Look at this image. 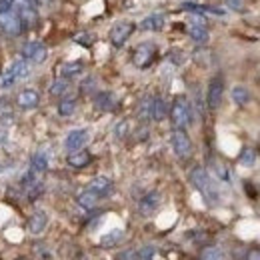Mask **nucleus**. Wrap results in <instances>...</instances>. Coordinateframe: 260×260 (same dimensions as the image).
Instances as JSON below:
<instances>
[{
  "instance_id": "46",
  "label": "nucleus",
  "mask_w": 260,
  "mask_h": 260,
  "mask_svg": "<svg viewBox=\"0 0 260 260\" xmlns=\"http://www.w3.org/2000/svg\"><path fill=\"white\" fill-rule=\"evenodd\" d=\"M30 2H34V0H30Z\"/></svg>"
},
{
  "instance_id": "36",
  "label": "nucleus",
  "mask_w": 260,
  "mask_h": 260,
  "mask_svg": "<svg viewBox=\"0 0 260 260\" xmlns=\"http://www.w3.org/2000/svg\"><path fill=\"white\" fill-rule=\"evenodd\" d=\"M94 86H96V80L94 78H88V80L82 82V92H92Z\"/></svg>"
},
{
  "instance_id": "40",
  "label": "nucleus",
  "mask_w": 260,
  "mask_h": 260,
  "mask_svg": "<svg viewBox=\"0 0 260 260\" xmlns=\"http://www.w3.org/2000/svg\"><path fill=\"white\" fill-rule=\"evenodd\" d=\"M246 260H260V250H250L246 254Z\"/></svg>"
},
{
  "instance_id": "11",
  "label": "nucleus",
  "mask_w": 260,
  "mask_h": 260,
  "mask_svg": "<svg viewBox=\"0 0 260 260\" xmlns=\"http://www.w3.org/2000/svg\"><path fill=\"white\" fill-rule=\"evenodd\" d=\"M86 188L92 190L100 200H102V198H108V196L114 192V184H112V180L106 178V176H96V178H92Z\"/></svg>"
},
{
  "instance_id": "29",
  "label": "nucleus",
  "mask_w": 260,
  "mask_h": 260,
  "mask_svg": "<svg viewBox=\"0 0 260 260\" xmlns=\"http://www.w3.org/2000/svg\"><path fill=\"white\" fill-rule=\"evenodd\" d=\"M74 110H76V98H64L58 104V114L60 116H72Z\"/></svg>"
},
{
  "instance_id": "25",
  "label": "nucleus",
  "mask_w": 260,
  "mask_h": 260,
  "mask_svg": "<svg viewBox=\"0 0 260 260\" xmlns=\"http://www.w3.org/2000/svg\"><path fill=\"white\" fill-rule=\"evenodd\" d=\"M258 160V154H256V150L254 148H242V152H240V156H238V162L242 164V166H246V168H252L254 164Z\"/></svg>"
},
{
  "instance_id": "44",
  "label": "nucleus",
  "mask_w": 260,
  "mask_h": 260,
  "mask_svg": "<svg viewBox=\"0 0 260 260\" xmlns=\"http://www.w3.org/2000/svg\"><path fill=\"white\" fill-rule=\"evenodd\" d=\"M4 102H6V98H2V96H0V110L4 108Z\"/></svg>"
},
{
  "instance_id": "17",
  "label": "nucleus",
  "mask_w": 260,
  "mask_h": 260,
  "mask_svg": "<svg viewBox=\"0 0 260 260\" xmlns=\"http://www.w3.org/2000/svg\"><path fill=\"white\" fill-rule=\"evenodd\" d=\"M166 114H168V104H166V100L162 96H154L152 98V108H150V118L152 120H156V122H160L166 118Z\"/></svg>"
},
{
  "instance_id": "22",
  "label": "nucleus",
  "mask_w": 260,
  "mask_h": 260,
  "mask_svg": "<svg viewBox=\"0 0 260 260\" xmlns=\"http://www.w3.org/2000/svg\"><path fill=\"white\" fill-rule=\"evenodd\" d=\"M76 200H78V204H80L82 208H86V210H92L98 202H100V198H98L92 190H88V188H86V190H82Z\"/></svg>"
},
{
  "instance_id": "41",
  "label": "nucleus",
  "mask_w": 260,
  "mask_h": 260,
  "mask_svg": "<svg viewBox=\"0 0 260 260\" xmlns=\"http://www.w3.org/2000/svg\"><path fill=\"white\" fill-rule=\"evenodd\" d=\"M118 260H134V252H132V250H126V252H122V254L118 256Z\"/></svg>"
},
{
  "instance_id": "35",
  "label": "nucleus",
  "mask_w": 260,
  "mask_h": 260,
  "mask_svg": "<svg viewBox=\"0 0 260 260\" xmlns=\"http://www.w3.org/2000/svg\"><path fill=\"white\" fill-rule=\"evenodd\" d=\"M128 122L126 120H120L118 124H116V128H114V134L118 136V138H124L126 134H128Z\"/></svg>"
},
{
  "instance_id": "13",
  "label": "nucleus",
  "mask_w": 260,
  "mask_h": 260,
  "mask_svg": "<svg viewBox=\"0 0 260 260\" xmlns=\"http://www.w3.org/2000/svg\"><path fill=\"white\" fill-rule=\"evenodd\" d=\"M116 104H118L116 96H114L112 92H108V90H102V92H96V94H94V106H96L98 110H102V112L114 110Z\"/></svg>"
},
{
  "instance_id": "37",
  "label": "nucleus",
  "mask_w": 260,
  "mask_h": 260,
  "mask_svg": "<svg viewBox=\"0 0 260 260\" xmlns=\"http://www.w3.org/2000/svg\"><path fill=\"white\" fill-rule=\"evenodd\" d=\"M226 6L232 10H242L244 6V0H226Z\"/></svg>"
},
{
  "instance_id": "33",
  "label": "nucleus",
  "mask_w": 260,
  "mask_h": 260,
  "mask_svg": "<svg viewBox=\"0 0 260 260\" xmlns=\"http://www.w3.org/2000/svg\"><path fill=\"white\" fill-rule=\"evenodd\" d=\"M36 182H38V180H36V172H34L32 168H30V170H28V172H26V174L20 178V184H22L24 188H30V186H32V184H36Z\"/></svg>"
},
{
  "instance_id": "31",
  "label": "nucleus",
  "mask_w": 260,
  "mask_h": 260,
  "mask_svg": "<svg viewBox=\"0 0 260 260\" xmlns=\"http://www.w3.org/2000/svg\"><path fill=\"white\" fill-rule=\"evenodd\" d=\"M154 254H156V248L146 244V246H142L140 250L134 252V260H154Z\"/></svg>"
},
{
  "instance_id": "4",
  "label": "nucleus",
  "mask_w": 260,
  "mask_h": 260,
  "mask_svg": "<svg viewBox=\"0 0 260 260\" xmlns=\"http://www.w3.org/2000/svg\"><path fill=\"white\" fill-rule=\"evenodd\" d=\"M28 74V64L24 62V60H16V62H12V64L6 68V72L2 74V78H0V88H10V86H14L20 78H24Z\"/></svg>"
},
{
  "instance_id": "6",
  "label": "nucleus",
  "mask_w": 260,
  "mask_h": 260,
  "mask_svg": "<svg viewBox=\"0 0 260 260\" xmlns=\"http://www.w3.org/2000/svg\"><path fill=\"white\" fill-rule=\"evenodd\" d=\"M222 94H224V80H222V76H214L208 82V90H206V104L210 110H216L220 106Z\"/></svg>"
},
{
  "instance_id": "9",
  "label": "nucleus",
  "mask_w": 260,
  "mask_h": 260,
  "mask_svg": "<svg viewBox=\"0 0 260 260\" xmlns=\"http://www.w3.org/2000/svg\"><path fill=\"white\" fill-rule=\"evenodd\" d=\"M134 32V24L132 22H118V24H114L112 26V30H110V42L116 46V48H120L126 40L130 38V34Z\"/></svg>"
},
{
  "instance_id": "38",
  "label": "nucleus",
  "mask_w": 260,
  "mask_h": 260,
  "mask_svg": "<svg viewBox=\"0 0 260 260\" xmlns=\"http://www.w3.org/2000/svg\"><path fill=\"white\" fill-rule=\"evenodd\" d=\"M168 56H170V60H172L174 64H182V62H184V58H178V56H180V52H178V50H172Z\"/></svg>"
},
{
  "instance_id": "1",
  "label": "nucleus",
  "mask_w": 260,
  "mask_h": 260,
  "mask_svg": "<svg viewBox=\"0 0 260 260\" xmlns=\"http://www.w3.org/2000/svg\"><path fill=\"white\" fill-rule=\"evenodd\" d=\"M190 182L194 184V188L202 194V198L208 202V204H216L218 202V190H216V184L212 182L210 174L206 168L202 166H194L190 170Z\"/></svg>"
},
{
  "instance_id": "8",
  "label": "nucleus",
  "mask_w": 260,
  "mask_h": 260,
  "mask_svg": "<svg viewBox=\"0 0 260 260\" xmlns=\"http://www.w3.org/2000/svg\"><path fill=\"white\" fill-rule=\"evenodd\" d=\"M88 140H90L88 130L76 128V130H72V132H68V136H66V140H64V148L68 150V152L82 150V148L86 146V142H88Z\"/></svg>"
},
{
  "instance_id": "47",
  "label": "nucleus",
  "mask_w": 260,
  "mask_h": 260,
  "mask_svg": "<svg viewBox=\"0 0 260 260\" xmlns=\"http://www.w3.org/2000/svg\"><path fill=\"white\" fill-rule=\"evenodd\" d=\"M84 260H86V258H84Z\"/></svg>"
},
{
  "instance_id": "2",
  "label": "nucleus",
  "mask_w": 260,
  "mask_h": 260,
  "mask_svg": "<svg viewBox=\"0 0 260 260\" xmlns=\"http://www.w3.org/2000/svg\"><path fill=\"white\" fill-rule=\"evenodd\" d=\"M170 122L174 128H186L190 124V106L184 96H176L170 106Z\"/></svg>"
},
{
  "instance_id": "7",
  "label": "nucleus",
  "mask_w": 260,
  "mask_h": 260,
  "mask_svg": "<svg viewBox=\"0 0 260 260\" xmlns=\"http://www.w3.org/2000/svg\"><path fill=\"white\" fill-rule=\"evenodd\" d=\"M22 56L24 60H32V62H44L48 56V48L40 42V40H28L22 46Z\"/></svg>"
},
{
  "instance_id": "39",
  "label": "nucleus",
  "mask_w": 260,
  "mask_h": 260,
  "mask_svg": "<svg viewBox=\"0 0 260 260\" xmlns=\"http://www.w3.org/2000/svg\"><path fill=\"white\" fill-rule=\"evenodd\" d=\"M10 8H12L10 0H0V12H6V10H10Z\"/></svg>"
},
{
  "instance_id": "16",
  "label": "nucleus",
  "mask_w": 260,
  "mask_h": 260,
  "mask_svg": "<svg viewBox=\"0 0 260 260\" xmlns=\"http://www.w3.org/2000/svg\"><path fill=\"white\" fill-rule=\"evenodd\" d=\"M66 162H68V166H72V168H84V166H88V164L92 162V154L82 148V150L70 152L68 158H66Z\"/></svg>"
},
{
  "instance_id": "15",
  "label": "nucleus",
  "mask_w": 260,
  "mask_h": 260,
  "mask_svg": "<svg viewBox=\"0 0 260 260\" xmlns=\"http://www.w3.org/2000/svg\"><path fill=\"white\" fill-rule=\"evenodd\" d=\"M46 226H48V214H46L44 210H36L32 216L28 218V230H30L32 234L44 232Z\"/></svg>"
},
{
  "instance_id": "43",
  "label": "nucleus",
  "mask_w": 260,
  "mask_h": 260,
  "mask_svg": "<svg viewBox=\"0 0 260 260\" xmlns=\"http://www.w3.org/2000/svg\"><path fill=\"white\" fill-rule=\"evenodd\" d=\"M6 138H8L6 130H0V144H4V142H6Z\"/></svg>"
},
{
  "instance_id": "28",
  "label": "nucleus",
  "mask_w": 260,
  "mask_h": 260,
  "mask_svg": "<svg viewBox=\"0 0 260 260\" xmlns=\"http://www.w3.org/2000/svg\"><path fill=\"white\" fill-rule=\"evenodd\" d=\"M32 168L34 172H44L46 168H48V156H46V152H36L32 156Z\"/></svg>"
},
{
  "instance_id": "20",
  "label": "nucleus",
  "mask_w": 260,
  "mask_h": 260,
  "mask_svg": "<svg viewBox=\"0 0 260 260\" xmlns=\"http://www.w3.org/2000/svg\"><path fill=\"white\" fill-rule=\"evenodd\" d=\"M182 8L196 12V14H216V16H224V10L220 8H212V6H202V4H196V2H184Z\"/></svg>"
},
{
  "instance_id": "27",
  "label": "nucleus",
  "mask_w": 260,
  "mask_h": 260,
  "mask_svg": "<svg viewBox=\"0 0 260 260\" xmlns=\"http://www.w3.org/2000/svg\"><path fill=\"white\" fill-rule=\"evenodd\" d=\"M200 260H224V252L218 246H206L200 252Z\"/></svg>"
},
{
  "instance_id": "14",
  "label": "nucleus",
  "mask_w": 260,
  "mask_h": 260,
  "mask_svg": "<svg viewBox=\"0 0 260 260\" xmlns=\"http://www.w3.org/2000/svg\"><path fill=\"white\" fill-rule=\"evenodd\" d=\"M16 104L22 108V110H30V108H36L40 104V94L32 90V88H26L22 90L18 96H16Z\"/></svg>"
},
{
  "instance_id": "32",
  "label": "nucleus",
  "mask_w": 260,
  "mask_h": 260,
  "mask_svg": "<svg viewBox=\"0 0 260 260\" xmlns=\"http://www.w3.org/2000/svg\"><path fill=\"white\" fill-rule=\"evenodd\" d=\"M210 166H212V170L216 172V176L220 178V180H230V174H228V168L224 166V164L216 162V160H210Z\"/></svg>"
},
{
  "instance_id": "3",
  "label": "nucleus",
  "mask_w": 260,
  "mask_h": 260,
  "mask_svg": "<svg viewBox=\"0 0 260 260\" xmlns=\"http://www.w3.org/2000/svg\"><path fill=\"white\" fill-rule=\"evenodd\" d=\"M170 144H172V150L178 158H188L192 154V142H190V136L186 134V130L182 128H174L170 134Z\"/></svg>"
},
{
  "instance_id": "18",
  "label": "nucleus",
  "mask_w": 260,
  "mask_h": 260,
  "mask_svg": "<svg viewBox=\"0 0 260 260\" xmlns=\"http://www.w3.org/2000/svg\"><path fill=\"white\" fill-rule=\"evenodd\" d=\"M122 240H124V232L116 228V230L106 232V234L100 238V246H102V248H114V246H118Z\"/></svg>"
},
{
  "instance_id": "30",
  "label": "nucleus",
  "mask_w": 260,
  "mask_h": 260,
  "mask_svg": "<svg viewBox=\"0 0 260 260\" xmlns=\"http://www.w3.org/2000/svg\"><path fill=\"white\" fill-rule=\"evenodd\" d=\"M150 108H152V98H144V100L140 102V106H138V118H140L142 122L152 120V118H150Z\"/></svg>"
},
{
  "instance_id": "24",
  "label": "nucleus",
  "mask_w": 260,
  "mask_h": 260,
  "mask_svg": "<svg viewBox=\"0 0 260 260\" xmlns=\"http://www.w3.org/2000/svg\"><path fill=\"white\" fill-rule=\"evenodd\" d=\"M230 96H232V102L238 104V106H244V104L250 102V92H248V88H244V86H234V88L230 90Z\"/></svg>"
},
{
  "instance_id": "26",
  "label": "nucleus",
  "mask_w": 260,
  "mask_h": 260,
  "mask_svg": "<svg viewBox=\"0 0 260 260\" xmlns=\"http://www.w3.org/2000/svg\"><path fill=\"white\" fill-rule=\"evenodd\" d=\"M68 88H70V82L66 80V78H56L52 84H50V94L52 96H62L68 92Z\"/></svg>"
},
{
  "instance_id": "42",
  "label": "nucleus",
  "mask_w": 260,
  "mask_h": 260,
  "mask_svg": "<svg viewBox=\"0 0 260 260\" xmlns=\"http://www.w3.org/2000/svg\"><path fill=\"white\" fill-rule=\"evenodd\" d=\"M12 120H14L12 114H4V116H2V124H12Z\"/></svg>"
},
{
  "instance_id": "12",
  "label": "nucleus",
  "mask_w": 260,
  "mask_h": 260,
  "mask_svg": "<svg viewBox=\"0 0 260 260\" xmlns=\"http://www.w3.org/2000/svg\"><path fill=\"white\" fill-rule=\"evenodd\" d=\"M0 26L4 28V32L16 36L22 30V20L16 16L14 10H6V12H0Z\"/></svg>"
},
{
  "instance_id": "34",
  "label": "nucleus",
  "mask_w": 260,
  "mask_h": 260,
  "mask_svg": "<svg viewBox=\"0 0 260 260\" xmlns=\"http://www.w3.org/2000/svg\"><path fill=\"white\" fill-rule=\"evenodd\" d=\"M74 42H78V44H82V46H90V44L94 42V36L88 32H80L74 36Z\"/></svg>"
},
{
  "instance_id": "45",
  "label": "nucleus",
  "mask_w": 260,
  "mask_h": 260,
  "mask_svg": "<svg viewBox=\"0 0 260 260\" xmlns=\"http://www.w3.org/2000/svg\"><path fill=\"white\" fill-rule=\"evenodd\" d=\"M18 260H26V258H18Z\"/></svg>"
},
{
  "instance_id": "19",
  "label": "nucleus",
  "mask_w": 260,
  "mask_h": 260,
  "mask_svg": "<svg viewBox=\"0 0 260 260\" xmlns=\"http://www.w3.org/2000/svg\"><path fill=\"white\" fill-rule=\"evenodd\" d=\"M84 72V64L82 62H64V64L60 66V78H66V80H70V78H76V76H80Z\"/></svg>"
},
{
  "instance_id": "21",
  "label": "nucleus",
  "mask_w": 260,
  "mask_h": 260,
  "mask_svg": "<svg viewBox=\"0 0 260 260\" xmlns=\"http://www.w3.org/2000/svg\"><path fill=\"white\" fill-rule=\"evenodd\" d=\"M164 26V16L162 14H150L140 22L142 30H162Z\"/></svg>"
},
{
  "instance_id": "5",
  "label": "nucleus",
  "mask_w": 260,
  "mask_h": 260,
  "mask_svg": "<svg viewBox=\"0 0 260 260\" xmlns=\"http://www.w3.org/2000/svg\"><path fill=\"white\" fill-rule=\"evenodd\" d=\"M154 56H156V46L150 44V42H144V44L136 46V50L132 54V62L138 68H148L154 62Z\"/></svg>"
},
{
  "instance_id": "10",
  "label": "nucleus",
  "mask_w": 260,
  "mask_h": 260,
  "mask_svg": "<svg viewBox=\"0 0 260 260\" xmlns=\"http://www.w3.org/2000/svg\"><path fill=\"white\" fill-rule=\"evenodd\" d=\"M158 206H160V192L158 190H150L138 200V212L142 216H150Z\"/></svg>"
},
{
  "instance_id": "23",
  "label": "nucleus",
  "mask_w": 260,
  "mask_h": 260,
  "mask_svg": "<svg viewBox=\"0 0 260 260\" xmlns=\"http://www.w3.org/2000/svg\"><path fill=\"white\" fill-rule=\"evenodd\" d=\"M188 34H190V38L198 42V44H206L208 40H210V34L208 30L202 26V24H192V26H188Z\"/></svg>"
}]
</instances>
